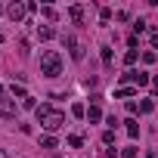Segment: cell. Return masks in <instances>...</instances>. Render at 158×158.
<instances>
[{
  "label": "cell",
  "mask_w": 158,
  "mask_h": 158,
  "mask_svg": "<svg viewBox=\"0 0 158 158\" xmlns=\"http://www.w3.org/2000/svg\"><path fill=\"white\" fill-rule=\"evenodd\" d=\"M102 65H106V68L112 65V50H109V47H102Z\"/></svg>",
  "instance_id": "e0dca14e"
},
{
  "label": "cell",
  "mask_w": 158,
  "mask_h": 158,
  "mask_svg": "<svg viewBox=\"0 0 158 158\" xmlns=\"http://www.w3.org/2000/svg\"><path fill=\"white\" fill-rule=\"evenodd\" d=\"M25 13H28V10H25V3H10V6H6V16H10L16 25L25 19Z\"/></svg>",
  "instance_id": "5b68a950"
},
{
  "label": "cell",
  "mask_w": 158,
  "mask_h": 158,
  "mask_svg": "<svg viewBox=\"0 0 158 158\" xmlns=\"http://www.w3.org/2000/svg\"><path fill=\"white\" fill-rule=\"evenodd\" d=\"M19 53H22V56H28V53H31V50H28V40H19Z\"/></svg>",
  "instance_id": "cb8c5ba5"
},
{
  "label": "cell",
  "mask_w": 158,
  "mask_h": 158,
  "mask_svg": "<svg viewBox=\"0 0 158 158\" xmlns=\"http://www.w3.org/2000/svg\"><path fill=\"white\" fill-rule=\"evenodd\" d=\"M0 158H10V155H6V152H3V149H0Z\"/></svg>",
  "instance_id": "83f0119b"
},
{
  "label": "cell",
  "mask_w": 158,
  "mask_h": 158,
  "mask_svg": "<svg viewBox=\"0 0 158 158\" xmlns=\"http://www.w3.org/2000/svg\"><path fill=\"white\" fill-rule=\"evenodd\" d=\"M152 90H158V77H152Z\"/></svg>",
  "instance_id": "4316f807"
},
{
  "label": "cell",
  "mask_w": 158,
  "mask_h": 158,
  "mask_svg": "<svg viewBox=\"0 0 158 158\" xmlns=\"http://www.w3.org/2000/svg\"><path fill=\"white\" fill-rule=\"evenodd\" d=\"M68 146H71V149H81V146H84V136H81V133H71V136H68Z\"/></svg>",
  "instance_id": "5bb4252c"
},
{
  "label": "cell",
  "mask_w": 158,
  "mask_h": 158,
  "mask_svg": "<svg viewBox=\"0 0 158 158\" xmlns=\"http://www.w3.org/2000/svg\"><path fill=\"white\" fill-rule=\"evenodd\" d=\"M121 81L127 84V81H133L136 87H146V84H152V77H149V71H136V68H130V71H124L121 74Z\"/></svg>",
  "instance_id": "3957f363"
},
{
  "label": "cell",
  "mask_w": 158,
  "mask_h": 158,
  "mask_svg": "<svg viewBox=\"0 0 158 158\" xmlns=\"http://www.w3.org/2000/svg\"><path fill=\"white\" fill-rule=\"evenodd\" d=\"M99 19H102V22H109V19H112V10H109V6H102V10H99Z\"/></svg>",
  "instance_id": "7402d4cb"
},
{
  "label": "cell",
  "mask_w": 158,
  "mask_h": 158,
  "mask_svg": "<svg viewBox=\"0 0 158 158\" xmlns=\"http://www.w3.org/2000/svg\"><path fill=\"white\" fill-rule=\"evenodd\" d=\"M102 143L112 146V143H115V130H106V133H102Z\"/></svg>",
  "instance_id": "44dd1931"
},
{
  "label": "cell",
  "mask_w": 158,
  "mask_h": 158,
  "mask_svg": "<svg viewBox=\"0 0 158 158\" xmlns=\"http://www.w3.org/2000/svg\"><path fill=\"white\" fill-rule=\"evenodd\" d=\"M22 109H37V102H34V96H28V99H22Z\"/></svg>",
  "instance_id": "603a6c76"
},
{
  "label": "cell",
  "mask_w": 158,
  "mask_h": 158,
  "mask_svg": "<svg viewBox=\"0 0 158 158\" xmlns=\"http://www.w3.org/2000/svg\"><path fill=\"white\" fill-rule=\"evenodd\" d=\"M10 93H13V96H19V99H28V90H25L22 84H13V87H10Z\"/></svg>",
  "instance_id": "30bf717a"
},
{
  "label": "cell",
  "mask_w": 158,
  "mask_h": 158,
  "mask_svg": "<svg viewBox=\"0 0 158 158\" xmlns=\"http://www.w3.org/2000/svg\"><path fill=\"white\" fill-rule=\"evenodd\" d=\"M136 152H139L136 146H127V149H121V155H124V158H136Z\"/></svg>",
  "instance_id": "ac0fdd59"
},
{
  "label": "cell",
  "mask_w": 158,
  "mask_h": 158,
  "mask_svg": "<svg viewBox=\"0 0 158 158\" xmlns=\"http://www.w3.org/2000/svg\"><path fill=\"white\" fill-rule=\"evenodd\" d=\"M0 118H16V106H13V99H0Z\"/></svg>",
  "instance_id": "52a82bcc"
},
{
  "label": "cell",
  "mask_w": 158,
  "mask_h": 158,
  "mask_svg": "<svg viewBox=\"0 0 158 158\" xmlns=\"http://www.w3.org/2000/svg\"><path fill=\"white\" fill-rule=\"evenodd\" d=\"M152 47H155V50H158V31H155V34H152Z\"/></svg>",
  "instance_id": "484cf974"
},
{
  "label": "cell",
  "mask_w": 158,
  "mask_h": 158,
  "mask_svg": "<svg viewBox=\"0 0 158 158\" xmlns=\"http://www.w3.org/2000/svg\"><path fill=\"white\" fill-rule=\"evenodd\" d=\"M133 93H136L133 87H118V90H115V96H118V99H130Z\"/></svg>",
  "instance_id": "8fae6325"
},
{
  "label": "cell",
  "mask_w": 158,
  "mask_h": 158,
  "mask_svg": "<svg viewBox=\"0 0 158 158\" xmlns=\"http://www.w3.org/2000/svg\"><path fill=\"white\" fill-rule=\"evenodd\" d=\"M0 99H3V87H0Z\"/></svg>",
  "instance_id": "f1b7e54d"
},
{
  "label": "cell",
  "mask_w": 158,
  "mask_h": 158,
  "mask_svg": "<svg viewBox=\"0 0 158 158\" xmlns=\"http://www.w3.org/2000/svg\"><path fill=\"white\" fill-rule=\"evenodd\" d=\"M71 115H74V118H87V109H84L81 102H74V106H71Z\"/></svg>",
  "instance_id": "2e32d148"
},
{
  "label": "cell",
  "mask_w": 158,
  "mask_h": 158,
  "mask_svg": "<svg viewBox=\"0 0 158 158\" xmlns=\"http://www.w3.org/2000/svg\"><path fill=\"white\" fill-rule=\"evenodd\" d=\"M146 28H149V25H146V22H143V19H136V22H133V31H136V34H143V31H146Z\"/></svg>",
  "instance_id": "d6986e66"
},
{
  "label": "cell",
  "mask_w": 158,
  "mask_h": 158,
  "mask_svg": "<svg viewBox=\"0 0 158 158\" xmlns=\"http://www.w3.org/2000/svg\"><path fill=\"white\" fill-rule=\"evenodd\" d=\"M65 47H68V53H71V59H74V62H81V59H84V44L77 40L74 34H68V37H65Z\"/></svg>",
  "instance_id": "277c9868"
},
{
  "label": "cell",
  "mask_w": 158,
  "mask_h": 158,
  "mask_svg": "<svg viewBox=\"0 0 158 158\" xmlns=\"http://www.w3.org/2000/svg\"><path fill=\"white\" fill-rule=\"evenodd\" d=\"M143 62H146V65H152V62H155V53H152V50H149V53H143Z\"/></svg>",
  "instance_id": "d4e9b609"
},
{
  "label": "cell",
  "mask_w": 158,
  "mask_h": 158,
  "mask_svg": "<svg viewBox=\"0 0 158 158\" xmlns=\"http://www.w3.org/2000/svg\"><path fill=\"white\" fill-rule=\"evenodd\" d=\"M124 62L133 65V62H136V50H127V53H124Z\"/></svg>",
  "instance_id": "ffe728a7"
},
{
  "label": "cell",
  "mask_w": 158,
  "mask_h": 158,
  "mask_svg": "<svg viewBox=\"0 0 158 158\" xmlns=\"http://www.w3.org/2000/svg\"><path fill=\"white\" fill-rule=\"evenodd\" d=\"M87 118H90V124L102 121V109H99V106H90V109H87Z\"/></svg>",
  "instance_id": "ba28073f"
},
{
  "label": "cell",
  "mask_w": 158,
  "mask_h": 158,
  "mask_svg": "<svg viewBox=\"0 0 158 158\" xmlns=\"http://www.w3.org/2000/svg\"><path fill=\"white\" fill-rule=\"evenodd\" d=\"M152 109H155V102H152V99H143V102L136 106V112H139V115H149Z\"/></svg>",
  "instance_id": "7c38bea8"
},
{
  "label": "cell",
  "mask_w": 158,
  "mask_h": 158,
  "mask_svg": "<svg viewBox=\"0 0 158 158\" xmlns=\"http://www.w3.org/2000/svg\"><path fill=\"white\" fill-rule=\"evenodd\" d=\"M0 13H3V6H0Z\"/></svg>",
  "instance_id": "f546056e"
},
{
  "label": "cell",
  "mask_w": 158,
  "mask_h": 158,
  "mask_svg": "<svg viewBox=\"0 0 158 158\" xmlns=\"http://www.w3.org/2000/svg\"><path fill=\"white\" fill-rule=\"evenodd\" d=\"M40 146H44V149H56L59 143H56V136H50V133H47V136H40Z\"/></svg>",
  "instance_id": "9a60e30c"
},
{
  "label": "cell",
  "mask_w": 158,
  "mask_h": 158,
  "mask_svg": "<svg viewBox=\"0 0 158 158\" xmlns=\"http://www.w3.org/2000/svg\"><path fill=\"white\" fill-rule=\"evenodd\" d=\"M127 136H130V139H136V136H139V124H136L133 118L127 121Z\"/></svg>",
  "instance_id": "4fadbf2b"
},
{
  "label": "cell",
  "mask_w": 158,
  "mask_h": 158,
  "mask_svg": "<svg viewBox=\"0 0 158 158\" xmlns=\"http://www.w3.org/2000/svg\"><path fill=\"white\" fill-rule=\"evenodd\" d=\"M53 34H56V31H53L50 25H37V37H40V40H50Z\"/></svg>",
  "instance_id": "9c48e42d"
},
{
  "label": "cell",
  "mask_w": 158,
  "mask_h": 158,
  "mask_svg": "<svg viewBox=\"0 0 158 158\" xmlns=\"http://www.w3.org/2000/svg\"><path fill=\"white\" fill-rule=\"evenodd\" d=\"M40 74L44 77H59L62 74V56L56 50H44L40 53Z\"/></svg>",
  "instance_id": "7a4b0ae2"
},
{
  "label": "cell",
  "mask_w": 158,
  "mask_h": 158,
  "mask_svg": "<svg viewBox=\"0 0 158 158\" xmlns=\"http://www.w3.org/2000/svg\"><path fill=\"white\" fill-rule=\"evenodd\" d=\"M68 16H71V22H74V25H84V6H81V3L68 6Z\"/></svg>",
  "instance_id": "8992f818"
},
{
  "label": "cell",
  "mask_w": 158,
  "mask_h": 158,
  "mask_svg": "<svg viewBox=\"0 0 158 158\" xmlns=\"http://www.w3.org/2000/svg\"><path fill=\"white\" fill-rule=\"evenodd\" d=\"M34 115H37V121H40V127H44L47 133H56V130L65 124V112H62V109H53L50 102H40V106L34 109Z\"/></svg>",
  "instance_id": "6da1fadb"
}]
</instances>
